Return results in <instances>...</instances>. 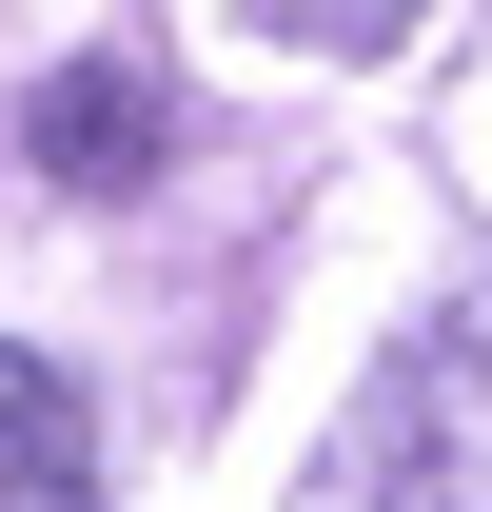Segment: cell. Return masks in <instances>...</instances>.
<instances>
[{"mask_svg": "<svg viewBox=\"0 0 492 512\" xmlns=\"http://www.w3.org/2000/svg\"><path fill=\"white\" fill-rule=\"evenodd\" d=\"M0 512H99V434H79V375L0 355Z\"/></svg>", "mask_w": 492, "mask_h": 512, "instance_id": "3957f363", "label": "cell"}, {"mask_svg": "<svg viewBox=\"0 0 492 512\" xmlns=\"http://www.w3.org/2000/svg\"><path fill=\"white\" fill-rule=\"evenodd\" d=\"M374 512H492V276L374 394Z\"/></svg>", "mask_w": 492, "mask_h": 512, "instance_id": "6da1fadb", "label": "cell"}, {"mask_svg": "<svg viewBox=\"0 0 492 512\" xmlns=\"http://www.w3.org/2000/svg\"><path fill=\"white\" fill-rule=\"evenodd\" d=\"M256 20H276V40H394L414 0H256Z\"/></svg>", "mask_w": 492, "mask_h": 512, "instance_id": "277c9868", "label": "cell"}, {"mask_svg": "<svg viewBox=\"0 0 492 512\" xmlns=\"http://www.w3.org/2000/svg\"><path fill=\"white\" fill-rule=\"evenodd\" d=\"M20 158H40L60 197H138V178H158V99H138L119 60H60L40 119H20Z\"/></svg>", "mask_w": 492, "mask_h": 512, "instance_id": "7a4b0ae2", "label": "cell"}]
</instances>
